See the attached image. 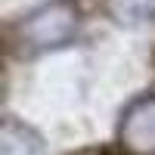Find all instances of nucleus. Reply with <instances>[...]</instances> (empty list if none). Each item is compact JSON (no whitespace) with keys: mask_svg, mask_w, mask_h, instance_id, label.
Returning a JSON list of instances; mask_svg holds the SVG:
<instances>
[{"mask_svg":"<svg viewBox=\"0 0 155 155\" xmlns=\"http://www.w3.org/2000/svg\"><path fill=\"white\" fill-rule=\"evenodd\" d=\"M78 25H81V16L71 0H50L22 19L19 41L34 53L56 50V47H65L78 34Z\"/></svg>","mask_w":155,"mask_h":155,"instance_id":"1","label":"nucleus"},{"mask_svg":"<svg viewBox=\"0 0 155 155\" xmlns=\"http://www.w3.org/2000/svg\"><path fill=\"white\" fill-rule=\"evenodd\" d=\"M118 143L127 155H155V93L137 96L124 109Z\"/></svg>","mask_w":155,"mask_h":155,"instance_id":"2","label":"nucleus"},{"mask_svg":"<svg viewBox=\"0 0 155 155\" xmlns=\"http://www.w3.org/2000/svg\"><path fill=\"white\" fill-rule=\"evenodd\" d=\"M0 155H44V137L25 121L3 118V127H0Z\"/></svg>","mask_w":155,"mask_h":155,"instance_id":"3","label":"nucleus"},{"mask_svg":"<svg viewBox=\"0 0 155 155\" xmlns=\"http://www.w3.org/2000/svg\"><path fill=\"white\" fill-rule=\"evenodd\" d=\"M106 9L121 25H140L155 19V0H106Z\"/></svg>","mask_w":155,"mask_h":155,"instance_id":"4","label":"nucleus"}]
</instances>
